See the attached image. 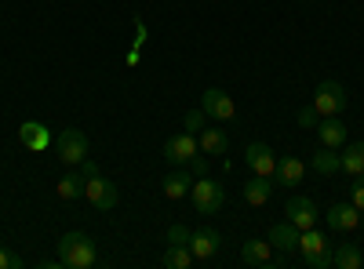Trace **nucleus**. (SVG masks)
Here are the masks:
<instances>
[{"instance_id":"nucleus-14","label":"nucleus","mask_w":364,"mask_h":269,"mask_svg":"<svg viewBox=\"0 0 364 269\" xmlns=\"http://www.w3.org/2000/svg\"><path fill=\"white\" fill-rule=\"evenodd\" d=\"M197 146H200V153H208V157H223L226 149H230V135L223 131V128H200V135H197Z\"/></svg>"},{"instance_id":"nucleus-10","label":"nucleus","mask_w":364,"mask_h":269,"mask_svg":"<svg viewBox=\"0 0 364 269\" xmlns=\"http://www.w3.org/2000/svg\"><path fill=\"white\" fill-rule=\"evenodd\" d=\"M18 142L29 153H44L51 146V128H44L41 121H26V124H18Z\"/></svg>"},{"instance_id":"nucleus-1","label":"nucleus","mask_w":364,"mask_h":269,"mask_svg":"<svg viewBox=\"0 0 364 269\" xmlns=\"http://www.w3.org/2000/svg\"><path fill=\"white\" fill-rule=\"evenodd\" d=\"M95 258H99L95 241H91L87 233H80V229L66 233L63 241H58V262H63L66 269H91Z\"/></svg>"},{"instance_id":"nucleus-22","label":"nucleus","mask_w":364,"mask_h":269,"mask_svg":"<svg viewBox=\"0 0 364 269\" xmlns=\"http://www.w3.org/2000/svg\"><path fill=\"white\" fill-rule=\"evenodd\" d=\"M331 265H339V269H360L364 265V248L360 244H339L336 251H331Z\"/></svg>"},{"instance_id":"nucleus-19","label":"nucleus","mask_w":364,"mask_h":269,"mask_svg":"<svg viewBox=\"0 0 364 269\" xmlns=\"http://www.w3.org/2000/svg\"><path fill=\"white\" fill-rule=\"evenodd\" d=\"M310 168L317 171V175H336V171H343V157H339V149H331V146H321L317 153H314V160H310Z\"/></svg>"},{"instance_id":"nucleus-26","label":"nucleus","mask_w":364,"mask_h":269,"mask_svg":"<svg viewBox=\"0 0 364 269\" xmlns=\"http://www.w3.org/2000/svg\"><path fill=\"white\" fill-rule=\"evenodd\" d=\"M204 124H208V113L204 109H190L186 116H182V131H190V135H200Z\"/></svg>"},{"instance_id":"nucleus-2","label":"nucleus","mask_w":364,"mask_h":269,"mask_svg":"<svg viewBox=\"0 0 364 269\" xmlns=\"http://www.w3.org/2000/svg\"><path fill=\"white\" fill-rule=\"evenodd\" d=\"M190 197H193V207H197V215H219V207L226 204V190L223 182H215V178H193V186H190Z\"/></svg>"},{"instance_id":"nucleus-13","label":"nucleus","mask_w":364,"mask_h":269,"mask_svg":"<svg viewBox=\"0 0 364 269\" xmlns=\"http://www.w3.org/2000/svg\"><path fill=\"white\" fill-rule=\"evenodd\" d=\"M360 226V212L353 204H336V207H328V229H336V233H350Z\"/></svg>"},{"instance_id":"nucleus-12","label":"nucleus","mask_w":364,"mask_h":269,"mask_svg":"<svg viewBox=\"0 0 364 269\" xmlns=\"http://www.w3.org/2000/svg\"><path fill=\"white\" fill-rule=\"evenodd\" d=\"M240 262L252 265V269H262V265H273V244L269 241H245L240 244Z\"/></svg>"},{"instance_id":"nucleus-7","label":"nucleus","mask_w":364,"mask_h":269,"mask_svg":"<svg viewBox=\"0 0 364 269\" xmlns=\"http://www.w3.org/2000/svg\"><path fill=\"white\" fill-rule=\"evenodd\" d=\"M200 109L211 116V121H233L237 116V106L223 87H208V92L200 95Z\"/></svg>"},{"instance_id":"nucleus-9","label":"nucleus","mask_w":364,"mask_h":269,"mask_svg":"<svg viewBox=\"0 0 364 269\" xmlns=\"http://www.w3.org/2000/svg\"><path fill=\"white\" fill-rule=\"evenodd\" d=\"M245 164H248L255 175H266V178H273V171H277V157H273V149H269L266 142H252V146L245 149Z\"/></svg>"},{"instance_id":"nucleus-30","label":"nucleus","mask_w":364,"mask_h":269,"mask_svg":"<svg viewBox=\"0 0 364 269\" xmlns=\"http://www.w3.org/2000/svg\"><path fill=\"white\" fill-rule=\"evenodd\" d=\"M302 265H306V269H328L331 265V248L321 251V255H314V258H302Z\"/></svg>"},{"instance_id":"nucleus-5","label":"nucleus","mask_w":364,"mask_h":269,"mask_svg":"<svg viewBox=\"0 0 364 269\" xmlns=\"http://www.w3.org/2000/svg\"><path fill=\"white\" fill-rule=\"evenodd\" d=\"M197 153H200V146H197V135H190V131L171 135V138L164 142V160L175 164V168H186Z\"/></svg>"},{"instance_id":"nucleus-28","label":"nucleus","mask_w":364,"mask_h":269,"mask_svg":"<svg viewBox=\"0 0 364 269\" xmlns=\"http://www.w3.org/2000/svg\"><path fill=\"white\" fill-rule=\"evenodd\" d=\"M350 204L357 212H364V175H353V186H350Z\"/></svg>"},{"instance_id":"nucleus-21","label":"nucleus","mask_w":364,"mask_h":269,"mask_svg":"<svg viewBox=\"0 0 364 269\" xmlns=\"http://www.w3.org/2000/svg\"><path fill=\"white\" fill-rule=\"evenodd\" d=\"M321 251H328V236H324L317 226L302 229V233H299V255H302V258H314V255H321Z\"/></svg>"},{"instance_id":"nucleus-17","label":"nucleus","mask_w":364,"mask_h":269,"mask_svg":"<svg viewBox=\"0 0 364 269\" xmlns=\"http://www.w3.org/2000/svg\"><path fill=\"white\" fill-rule=\"evenodd\" d=\"M269 244L277 251H284V255H291L299 248V226H291L288 219L277 222V226H269Z\"/></svg>"},{"instance_id":"nucleus-20","label":"nucleus","mask_w":364,"mask_h":269,"mask_svg":"<svg viewBox=\"0 0 364 269\" xmlns=\"http://www.w3.org/2000/svg\"><path fill=\"white\" fill-rule=\"evenodd\" d=\"M240 193H245V200H248L252 207H262V204L273 197V186H269L266 175H255V178H248V182L240 186Z\"/></svg>"},{"instance_id":"nucleus-27","label":"nucleus","mask_w":364,"mask_h":269,"mask_svg":"<svg viewBox=\"0 0 364 269\" xmlns=\"http://www.w3.org/2000/svg\"><path fill=\"white\" fill-rule=\"evenodd\" d=\"M321 124V113H317V106L310 102V106H302L299 109V128H317Z\"/></svg>"},{"instance_id":"nucleus-25","label":"nucleus","mask_w":364,"mask_h":269,"mask_svg":"<svg viewBox=\"0 0 364 269\" xmlns=\"http://www.w3.org/2000/svg\"><path fill=\"white\" fill-rule=\"evenodd\" d=\"M343 171L353 178V175H364V142H350L346 149H343Z\"/></svg>"},{"instance_id":"nucleus-11","label":"nucleus","mask_w":364,"mask_h":269,"mask_svg":"<svg viewBox=\"0 0 364 269\" xmlns=\"http://www.w3.org/2000/svg\"><path fill=\"white\" fill-rule=\"evenodd\" d=\"M219 244H223V236H219L215 229H208V226L190 236V251H193L197 262H211V255L219 251Z\"/></svg>"},{"instance_id":"nucleus-4","label":"nucleus","mask_w":364,"mask_h":269,"mask_svg":"<svg viewBox=\"0 0 364 269\" xmlns=\"http://www.w3.org/2000/svg\"><path fill=\"white\" fill-rule=\"evenodd\" d=\"M314 106L321 116H339L346 109V87L339 80H321L314 92Z\"/></svg>"},{"instance_id":"nucleus-16","label":"nucleus","mask_w":364,"mask_h":269,"mask_svg":"<svg viewBox=\"0 0 364 269\" xmlns=\"http://www.w3.org/2000/svg\"><path fill=\"white\" fill-rule=\"evenodd\" d=\"M314 131L321 135V146H331V149L346 146V124L339 121V116H321V124Z\"/></svg>"},{"instance_id":"nucleus-24","label":"nucleus","mask_w":364,"mask_h":269,"mask_svg":"<svg viewBox=\"0 0 364 269\" xmlns=\"http://www.w3.org/2000/svg\"><path fill=\"white\" fill-rule=\"evenodd\" d=\"M168 269H190L197 258H193V251H190V244H168V251H164V258H161Z\"/></svg>"},{"instance_id":"nucleus-31","label":"nucleus","mask_w":364,"mask_h":269,"mask_svg":"<svg viewBox=\"0 0 364 269\" xmlns=\"http://www.w3.org/2000/svg\"><path fill=\"white\" fill-rule=\"evenodd\" d=\"M22 265V258L15 255V251H8V248H0V269H18Z\"/></svg>"},{"instance_id":"nucleus-33","label":"nucleus","mask_w":364,"mask_h":269,"mask_svg":"<svg viewBox=\"0 0 364 269\" xmlns=\"http://www.w3.org/2000/svg\"><path fill=\"white\" fill-rule=\"evenodd\" d=\"M80 175H84V178H95V175H99V164L91 160V157H84V160H80Z\"/></svg>"},{"instance_id":"nucleus-32","label":"nucleus","mask_w":364,"mask_h":269,"mask_svg":"<svg viewBox=\"0 0 364 269\" xmlns=\"http://www.w3.org/2000/svg\"><path fill=\"white\" fill-rule=\"evenodd\" d=\"M186 168H190V175H193V178H204V175H208V157H193Z\"/></svg>"},{"instance_id":"nucleus-6","label":"nucleus","mask_w":364,"mask_h":269,"mask_svg":"<svg viewBox=\"0 0 364 269\" xmlns=\"http://www.w3.org/2000/svg\"><path fill=\"white\" fill-rule=\"evenodd\" d=\"M84 197L91 200V207H99V212H113V207H117V200H120L117 186L109 182V178H102V175L87 178V186H84Z\"/></svg>"},{"instance_id":"nucleus-29","label":"nucleus","mask_w":364,"mask_h":269,"mask_svg":"<svg viewBox=\"0 0 364 269\" xmlns=\"http://www.w3.org/2000/svg\"><path fill=\"white\" fill-rule=\"evenodd\" d=\"M190 236H193V233H190L186 226H178V222L168 226V244H190Z\"/></svg>"},{"instance_id":"nucleus-18","label":"nucleus","mask_w":364,"mask_h":269,"mask_svg":"<svg viewBox=\"0 0 364 269\" xmlns=\"http://www.w3.org/2000/svg\"><path fill=\"white\" fill-rule=\"evenodd\" d=\"M302 175H306V164H302L299 157H281L277 160V171H273V178H277L281 186H299Z\"/></svg>"},{"instance_id":"nucleus-34","label":"nucleus","mask_w":364,"mask_h":269,"mask_svg":"<svg viewBox=\"0 0 364 269\" xmlns=\"http://www.w3.org/2000/svg\"><path fill=\"white\" fill-rule=\"evenodd\" d=\"M360 226H364V215H360Z\"/></svg>"},{"instance_id":"nucleus-3","label":"nucleus","mask_w":364,"mask_h":269,"mask_svg":"<svg viewBox=\"0 0 364 269\" xmlns=\"http://www.w3.org/2000/svg\"><path fill=\"white\" fill-rule=\"evenodd\" d=\"M51 146H55V153L63 164H80L87 157V135L80 128H63V131H55L51 135Z\"/></svg>"},{"instance_id":"nucleus-15","label":"nucleus","mask_w":364,"mask_h":269,"mask_svg":"<svg viewBox=\"0 0 364 269\" xmlns=\"http://www.w3.org/2000/svg\"><path fill=\"white\" fill-rule=\"evenodd\" d=\"M190 186H193L190 168H178V171L164 175V182H161V190H164V197H168V200H182V197H190Z\"/></svg>"},{"instance_id":"nucleus-8","label":"nucleus","mask_w":364,"mask_h":269,"mask_svg":"<svg viewBox=\"0 0 364 269\" xmlns=\"http://www.w3.org/2000/svg\"><path fill=\"white\" fill-rule=\"evenodd\" d=\"M284 215H288V222L291 226H299V233L302 229H310V226H317V204L310 200V197H288V204H284Z\"/></svg>"},{"instance_id":"nucleus-23","label":"nucleus","mask_w":364,"mask_h":269,"mask_svg":"<svg viewBox=\"0 0 364 269\" xmlns=\"http://www.w3.org/2000/svg\"><path fill=\"white\" fill-rule=\"evenodd\" d=\"M84 186H87V178L80 171H66L63 178H58V197H63V200H80Z\"/></svg>"}]
</instances>
